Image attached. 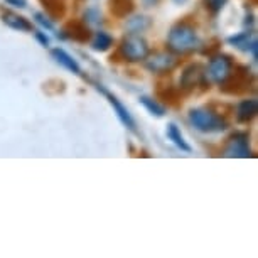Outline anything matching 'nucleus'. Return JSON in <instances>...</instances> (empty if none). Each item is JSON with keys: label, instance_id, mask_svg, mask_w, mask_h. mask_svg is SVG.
<instances>
[{"label": "nucleus", "instance_id": "1", "mask_svg": "<svg viewBox=\"0 0 258 258\" xmlns=\"http://www.w3.org/2000/svg\"><path fill=\"white\" fill-rule=\"evenodd\" d=\"M201 46L196 27L187 21H179L167 34V47L174 54H186Z\"/></svg>", "mask_w": 258, "mask_h": 258}, {"label": "nucleus", "instance_id": "2", "mask_svg": "<svg viewBox=\"0 0 258 258\" xmlns=\"http://www.w3.org/2000/svg\"><path fill=\"white\" fill-rule=\"evenodd\" d=\"M187 120L194 130L203 134H218L228 128V121L220 113L209 108H192L189 110Z\"/></svg>", "mask_w": 258, "mask_h": 258}, {"label": "nucleus", "instance_id": "3", "mask_svg": "<svg viewBox=\"0 0 258 258\" xmlns=\"http://www.w3.org/2000/svg\"><path fill=\"white\" fill-rule=\"evenodd\" d=\"M255 85V75L248 66H235L230 73V76L221 83V90L228 95H240L246 93Z\"/></svg>", "mask_w": 258, "mask_h": 258}, {"label": "nucleus", "instance_id": "4", "mask_svg": "<svg viewBox=\"0 0 258 258\" xmlns=\"http://www.w3.org/2000/svg\"><path fill=\"white\" fill-rule=\"evenodd\" d=\"M118 54L126 62H140L145 61V57L150 54V47L144 37L137 36V34H130L120 42Z\"/></svg>", "mask_w": 258, "mask_h": 258}, {"label": "nucleus", "instance_id": "5", "mask_svg": "<svg viewBox=\"0 0 258 258\" xmlns=\"http://www.w3.org/2000/svg\"><path fill=\"white\" fill-rule=\"evenodd\" d=\"M231 70H233L231 57L226 56V54H220V52H216L214 56H211L206 76H209V80H211L213 83H216V85H221V83L230 76Z\"/></svg>", "mask_w": 258, "mask_h": 258}, {"label": "nucleus", "instance_id": "6", "mask_svg": "<svg viewBox=\"0 0 258 258\" xmlns=\"http://www.w3.org/2000/svg\"><path fill=\"white\" fill-rule=\"evenodd\" d=\"M223 155L225 157H238V159H246L251 155L250 149V137L245 132H236L233 134L230 139L226 140V145L223 149Z\"/></svg>", "mask_w": 258, "mask_h": 258}, {"label": "nucleus", "instance_id": "7", "mask_svg": "<svg viewBox=\"0 0 258 258\" xmlns=\"http://www.w3.org/2000/svg\"><path fill=\"white\" fill-rule=\"evenodd\" d=\"M206 73H204L203 66L201 64H189L186 70L182 71L181 75V80H179V86H181V90L187 91V93H191L199 86H203L204 90H206Z\"/></svg>", "mask_w": 258, "mask_h": 258}, {"label": "nucleus", "instance_id": "8", "mask_svg": "<svg viewBox=\"0 0 258 258\" xmlns=\"http://www.w3.org/2000/svg\"><path fill=\"white\" fill-rule=\"evenodd\" d=\"M61 37L70 39V41L80 42V44H86L91 39V31L90 26L85 21H78V19H73V21L66 22L64 27L61 29Z\"/></svg>", "mask_w": 258, "mask_h": 258}, {"label": "nucleus", "instance_id": "9", "mask_svg": "<svg viewBox=\"0 0 258 258\" xmlns=\"http://www.w3.org/2000/svg\"><path fill=\"white\" fill-rule=\"evenodd\" d=\"M145 66H147L149 71L157 73V75L169 73L177 66V57L174 54H169V52H157V54L150 57H145Z\"/></svg>", "mask_w": 258, "mask_h": 258}, {"label": "nucleus", "instance_id": "10", "mask_svg": "<svg viewBox=\"0 0 258 258\" xmlns=\"http://www.w3.org/2000/svg\"><path fill=\"white\" fill-rule=\"evenodd\" d=\"M96 88H98V91H101L105 96H106V100L110 101V105L113 106V110H115V113H116V116H118V120L123 123V126L125 128H128V130H132V132H135V120H134V116L130 115V111L126 110V106L121 103V101L116 98L115 95H111L110 91H106L103 86L101 85H96Z\"/></svg>", "mask_w": 258, "mask_h": 258}, {"label": "nucleus", "instance_id": "11", "mask_svg": "<svg viewBox=\"0 0 258 258\" xmlns=\"http://www.w3.org/2000/svg\"><path fill=\"white\" fill-rule=\"evenodd\" d=\"M256 111H258V101L255 98L241 100L236 105V120L240 123H248V121L255 118Z\"/></svg>", "mask_w": 258, "mask_h": 258}, {"label": "nucleus", "instance_id": "12", "mask_svg": "<svg viewBox=\"0 0 258 258\" xmlns=\"http://www.w3.org/2000/svg\"><path fill=\"white\" fill-rule=\"evenodd\" d=\"M2 22L6 24V26H9L11 29H14V31H19V32H29L32 31V24L27 21L26 17L19 16V14L16 12H4L2 14Z\"/></svg>", "mask_w": 258, "mask_h": 258}, {"label": "nucleus", "instance_id": "13", "mask_svg": "<svg viewBox=\"0 0 258 258\" xmlns=\"http://www.w3.org/2000/svg\"><path fill=\"white\" fill-rule=\"evenodd\" d=\"M51 56L54 57V61L57 62V64L66 68L68 71L75 73V75H81V68H80V64H78V61L71 54H68L64 49H61V47H54V49L51 51Z\"/></svg>", "mask_w": 258, "mask_h": 258}, {"label": "nucleus", "instance_id": "14", "mask_svg": "<svg viewBox=\"0 0 258 258\" xmlns=\"http://www.w3.org/2000/svg\"><path fill=\"white\" fill-rule=\"evenodd\" d=\"M110 14L116 19H126L135 9V0H108Z\"/></svg>", "mask_w": 258, "mask_h": 258}, {"label": "nucleus", "instance_id": "15", "mask_svg": "<svg viewBox=\"0 0 258 258\" xmlns=\"http://www.w3.org/2000/svg\"><path fill=\"white\" fill-rule=\"evenodd\" d=\"M39 4L44 7L46 16L52 21L66 16V0H39Z\"/></svg>", "mask_w": 258, "mask_h": 258}, {"label": "nucleus", "instance_id": "16", "mask_svg": "<svg viewBox=\"0 0 258 258\" xmlns=\"http://www.w3.org/2000/svg\"><path fill=\"white\" fill-rule=\"evenodd\" d=\"M157 96L164 101V103H167L170 106H177L181 103V91L172 85H159Z\"/></svg>", "mask_w": 258, "mask_h": 258}, {"label": "nucleus", "instance_id": "17", "mask_svg": "<svg viewBox=\"0 0 258 258\" xmlns=\"http://www.w3.org/2000/svg\"><path fill=\"white\" fill-rule=\"evenodd\" d=\"M165 135H167V139L176 145L177 149H181L182 152H191V145L186 142V139H184V135L181 132V128L176 125V123H169L167 125V130H165Z\"/></svg>", "mask_w": 258, "mask_h": 258}, {"label": "nucleus", "instance_id": "18", "mask_svg": "<svg viewBox=\"0 0 258 258\" xmlns=\"http://www.w3.org/2000/svg\"><path fill=\"white\" fill-rule=\"evenodd\" d=\"M90 41H91V47H93L95 51H98V52H106L115 42L113 37H111L110 34L105 32V31L95 32V36L91 37Z\"/></svg>", "mask_w": 258, "mask_h": 258}, {"label": "nucleus", "instance_id": "19", "mask_svg": "<svg viewBox=\"0 0 258 258\" xmlns=\"http://www.w3.org/2000/svg\"><path fill=\"white\" fill-rule=\"evenodd\" d=\"M255 41L256 39L250 31L240 32V34H236V36H231L230 39H228V42H230L233 47H236V49H243V51H250V47Z\"/></svg>", "mask_w": 258, "mask_h": 258}, {"label": "nucleus", "instance_id": "20", "mask_svg": "<svg viewBox=\"0 0 258 258\" xmlns=\"http://www.w3.org/2000/svg\"><path fill=\"white\" fill-rule=\"evenodd\" d=\"M140 103L149 110V113H152L155 116H164L165 115V106L160 105L157 100L150 98V96H142V98H140Z\"/></svg>", "mask_w": 258, "mask_h": 258}, {"label": "nucleus", "instance_id": "21", "mask_svg": "<svg viewBox=\"0 0 258 258\" xmlns=\"http://www.w3.org/2000/svg\"><path fill=\"white\" fill-rule=\"evenodd\" d=\"M126 26H128V29L132 31V34H137V32L145 31V29L150 26V21L144 16H137L134 19H128V24H126Z\"/></svg>", "mask_w": 258, "mask_h": 258}, {"label": "nucleus", "instance_id": "22", "mask_svg": "<svg viewBox=\"0 0 258 258\" xmlns=\"http://www.w3.org/2000/svg\"><path fill=\"white\" fill-rule=\"evenodd\" d=\"M226 2H228V0H206V7L213 14H218L223 7L226 6Z\"/></svg>", "mask_w": 258, "mask_h": 258}, {"label": "nucleus", "instance_id": "23", "mask_svg": "<svg viewBox=\"0 0 258 258\" xmlns=\"http://www.w3.org/2000/svg\"><path fill=\"white\" fill-rule=\"evenodd\" d=\"M85 22L86 24H96V22H101V16L96 9H88L85 14Z\"/></svg>", "mask_w": 258, "mask_h": 258}, {"label": "nucleus", "instance_id": "24", "mask_svg": "<svg viewBox=\"0 0 258 258\" xmlns=\"http://www.w3.org/2000/svg\"><path fill=\"white\" fill-rule=\"evenodd\" d=\"M36 19H37V22L41 24L42 27H46V29H52V24H51V21H49V17L42 16V14H36Z\"/></svg>", "mask_w": 258, "mask_h": 258}, {"label": "nucleus", "instance_id": "25", "mask_svg": "<svg viewBox=\"0 0 258 258\" xmlns=\"http://www.w3.org/2000/svg\"><path fill=\"white\" fill-rule=\"evenodd\" d=\"M36 39H37V41L41 42V44L44 46V47H47V46H49V37H47L46 34L42 32V31L36 32Z\"/></svg>", "mask_w": 258, "mask_h": 258}, {"label": "nucleus", "instance_id": "26", "mask_svg": "<svg viewBox=\"0 0 258 258\" xmlns=\"http://www.w3.org/2000/svg\"><path fill=\"white\" fill-rule=\"evenodd\" d=\"M6 2L11 4L14 7H21V9L26 7V0H6Z\"/></svg>", "mask_w": 258, "mask_h": 258}, {"label": "nucleus", "instance_id": "27", "mask_svg": "<svg viewBox=\"0 0 258 258\" xmlns=\"http://www.w3.org/2000/svg\"><path fill=\"white\" fill-rule=\"evenodd\" d=\"M157 2H159V0H144V4H145L147 7H154Z\"/></svg>", "mask_w": 258, "mask_h": 258}, {"label": "nucleus", "instance_id": "28", "mask_svg": "<svg viewBox=\"0 0 258 258\" xmlns=\"http://www.w3.org/2000/svg\"><path fill=\"white\" fill-rule=\"evenodd\" d=\"M174 2H176V4H184L186 0H174Z\"/></svg>", "mask_w": 258, "mask_h": 258}]
</instances>
